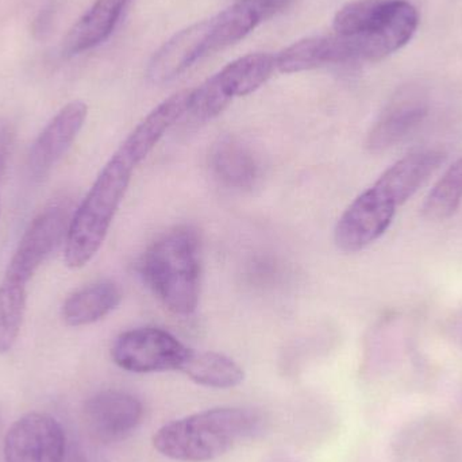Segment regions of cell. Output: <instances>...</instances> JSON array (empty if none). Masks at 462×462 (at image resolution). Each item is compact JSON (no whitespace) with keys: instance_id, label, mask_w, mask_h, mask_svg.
Returning <instances> with one entry per match:
<instances>
[{"instance_id":"obj_1","label":"cell","mask_w":462,"mask_h":462,"mask_svg":"<svg viewBox=\"0 0 462 462\" xmlns=\"http://www.w3.org/2000/svg\"><path fill=\"white\" fill-rule=\"evenodd\" d=\"M69 222L68 205L51 203L22 236L0 282V355L15 345L26 314L27 284L62 239L65 241Z\"/></svg>"},{"instance_id":"obj_2","label":"cell","mask_w":462,"mask_h":462,"mask_svg":"<svg viewBox=\"0 0 462 462\" xmlns=\"http://www.w3.org/2000/svg\"><path fill=\"white\" fill-rule=\"evenodd\" d=\"M261 418L241 407H217L162 426L153 436L160 455L181 462L216 460L252 437Z\"/></svg>"},{"instance_id":"obj_3","label":"cell","mask_w":462,"mask_h":462,"mask_svg":"<svg viewBox=\"0 0 462 462\" xmlns=\"http://www.w3.org/2000/svg\"><path fill=\"white\" fill-rule=\"evenodd\" d=\"M141 276L170 311L194 314L199 303L200 241L197 231L178 226L157 238L143 254Z\"/></svg>"},{"instance_id":"obj_4","label":"cell","mask_w":462,"mask_h":462,"mask_svg":"<svg viewBox=\"0 0 462 462\" xmlns=\"http://www.w3.org/2000/svg\"><path fill=\"white\" fill-rule=\"evenodd\" d=\"M135 167L129 154L118 148L100 171L68 226L64 258L69 268H83L99 252Z\"/></svg>"},{"instance_id":"obj_5","label":"cell","mask_w":462,"mask_h":462,"mask_svg":"<svg viewBox=\"0 0 462 462\" xmlns=\"http://www.w3.org/2000/svg\"><path fill=\"white\" fill-rule=\"evenodd\" d=\"M183 342L159 328H138L125 331L114 341L111 358L133 374L180 371L189 353Z\"/></svg>"},{"instance_id":"obj_6","label":"cell","mask_w":462,"mask_h":462,"mask_svg":"<svg viewBox=\"0 0 462 462\" xmlns=\"http://www.w3.org/2000/svg\"><path fill=\"white\" fill-rule=\"evenodd\" d=\"M398 206L377 187L364 191L337 222L334 239L345 253H357L390 229Z\"/></svg>"},{"instance_id":"obj_7","label":"cell","mask_w":462,"mask_h":462,"mask_svg":"<svg viewBox=\"0 0 462 462\" xmlns=\"http://www.w3.org/2000/svg\"><path fill=\"white\" fill-rule=\"evenodd\" d=\"M3 453L5 462H64L67 437L51 415L30 412L11 426Z\"/></svg>"},{"instance_id":"obj_8","label":"cell","mask_w":462,"mask_h":462,"mask_svg":"<svg viewBox=\"0 0 462 462\" xmlns=\"http://www.w3.org/2000/svg\"><path fill=\"white\" fill-rule=\"evenodd\" d=\"M143 417L140 399L121 390L95 393L84 404V425L100 444H116L132 436Z\"/></svg>"},{"instance_id":"obj_9","label":"cell","mask_w":462,"mask_h":462,"mask_svg":"<svg viewBox=\"0 0 462 462\" xmlns=\"http://www.w3.org/2000/svg\"><path fill=\"white\" fill-rule=\"evenodd\" d=\"M88 107L81 100L68 103L38 135L27 157L29 176L41 181L59 164L83 129Z\"/></svg>"},{"instance_id":"obj_10","label":"cell","mask_w":462,"mask_h":462,"mask_svg":"<svg viewBox=\"0 0 462 462\" xmlns=\"http://www.w3.org/2000/svg\"><path fill=\"white\" fill-rule=\"evenodd\" d=\"M418 24L420 15L411 3L388 0L387 8L371 32L349 38L355 45L358 62H376L395 53L411 41Z\"/></svg>"},{"instance_id":"obj_11","label":"cell","mask_w":462,"mask_h":462,"mask_svg":"<svg viewBox=\"0 0 462 462\" xmlns=\"http://www.w3.org/2000/svg\"><path fill=\"white\" fill-rule=\"evenodd\" d=\"M429 105L425 92L417 87L399 89L366 137V149L379 154L403 141L428 116Z\"/></svg>"},{"instance_id":"obj_12","label":"cell","mask_w":462,"mask_h":462,"mask_svg":"<svg viewBox=\"0 0 462 462\" xmlns=\"http://www.w3.org/2000/svg\"><path fill=\"white\" fill-rule=\"evenodd\" d=\"M210 19L198 22L170 38L149 62L146 76L153 84H165L178 78L208 54Z\"/></svg>"},{"instance_id":"obj_13","label":"cell","mask_w":462,"mask_h":462,"mask_svg":"<svg viewBox=\"0 0 462 462\" xmlns=\"http://www.w3.org/2000/svg\"><path fill=\"white\" fill-rule=\"evenodd\" d=\"M274 59L276 69L282 73H298L326 65L357 62L352 41L337 34L303 38L280 51Z\"/></svg>"},{"instance_id":"obj_14","label":"cell","mask_w":462,"mask_h":462,"mask_svg":"<svg viewBox=\"0 0 462 462\" xmlns=\"http://www.w3.org/2000/svg\"><path fill=\"white\" fill-rule=\"evenodd\" d=\"M447 160L445 152L425 149L407 154L388 168L374 184L396 206L406 203Z\"/></svg>"},{"instance_id":"obj_15","label":"cell","mask_w":462,"mask_h":462,"mask_svg":"<svg viewBox=\"0 0 462 462\" xmlns=\"http://www.w3.org/2000/svg\"><path fill=\"white\" fill-rule=\"evenodd\" d=\"M191 92L192 89H183L160 103L134 127L119 148L126 152L135 164L140 165L156 148L165 133L184 118L189 110Z\"/></svg>"},{"instance_id":"obj_16","label":"cell","mask_w":462,"mask_h":462,"mask_svg":"<svg viewBox=\"0 0 462 462\" xmlns=\"http://www.w3.org/2000/svg\"><path fill=\"white\" fill-rule=\"evenodd\" d=\"M458 448L453 429L429 420L402 434L396 455L401 462H456L460 455Z\"/></svg>"},{"instance_id":"obj_17","label":"cell","mask_w":462,"mask_h":462,"mask_svg":"<svg viewBox=\"0 0 462 462\" xmlns=\"http://www.w3.org/2000/svg\"><path fill=\"white\" fill-rule=\"evenodd\" d=\"M130 0H97L73 24L62 45L67 56L83 53L105 42L116 29Z\"/></svg>"},{"instance_id":"obj_18","label":"cell","mask_w":462,"mask_h":462,"mask_svg":"<svg viewBox=\"0 0 462 462\" xmlns=\"http://www.w3.org/2000/svg\"><path fill=\"white\" fill-rule=\"evenodd\" d=\"M211 170L224 186L250 189L260 179V162L254 152L236 138H224L211 152Z\"/></svg>"},{"instance_id":"obj_19","label":"cell","mask_w":462,"mask_h":462,"mask_svg":"<svg viewBox=\"0 0 462 462\" xmlns=\"http://www.w3.org/2000/svg\"><path fill=\"white\" fill-rule=\"evenodd\" d=\"M122 291L116 282H97L73 292L62 304V319L80 328L99 322L121 304Z\"/></svg>"},{"instance_id":"obj_20","label":"cell","mask_w":462,"mask_h":462,"mask_svg":"<svg viewBox=\"0 0 462 462\" xmlns=\"http://www.w3.org/2000/svg\"><path fill=\"white\" fill-rule=\"evenodd\" d=\"M179 372L197 384L217 390L236 387L245 379L244 369L233 358L206 350H189Z\"/></svg>"},{"instance_id":"obj_21","label":"cell","mask_w":462,"mask_h":462,"mask_svg":"<svg viewBox=\"0 0 462 462\" xmlns=\"http://www.w3.org/2000/svg\"><path fill=\"white\" fill-rule=\"evenodd\" d=\"M276 69V59L269 53H250L239 57L216 73L222 88L230 97H246L268 81Z\"/></svg>"},{"instance_id":"obj_22","label":"cell","mask_w":462,"mask_h":462,"mask_svg":"<svg viewBox=\"0 0 462 462\" xmlns=\"http://www.w3.org/2000/svg\"><path fill=\"white\" fill-rule=\"evenodd\" d=\"M260 13L250 0H239L210 19L208 54L241 41L261 23Z\"/></svg>"},{"instance_id":"obj_23","label":"cell","mask_w":462,"mask_h":462,"mask_svg":"<svg viewBox=\"0 0 462 462\" xmlns=\"http://www.w3.org/2000/svg\"><path fill=\"white\" fill-rule=\"evenodd\" d=\"M462 202V157L456 160L434 184L422 205V214L430 221H445L455 216Z\"/></svg>"},{"instance_id":"obj_24","label":"cell","mask_w":462,"mask_h":462,"mask_svg":"<svg viewBox=\"0 0 462 462\" xmlns=\"http://www.w3.org/2000/svg\"><path fill=\"white\" fill-rule=\"evenodd\" d=\"M387 5L388 0H356L347 3L334 16V34L345 38L366 34L376 26Z\"/></svg>"},{"instance_id":"obj_25","label":"cell","mask_w":462,"mask_h":462,"mask_svg":"<svg viewBox=\"0 0 462 462\" xmlns=\"http://www.w3.org/2000/svg\"><path fill=\"white\" fill-rule=\"evenodd\" d=\"M231 100L233 97L226 94L218 78L214 75L198 88L192 89L189 110L184 116H189L192 124H208L224 113Z\"/></svg>"},{"instance_id":"obj_26","label":"cell","mask_w":462,"mask_h":462,"mask_svg":"<svg viewBox=\"0 0 462 462\" xmlns=\"http://www.w3.org/2000/svg\"><path fill=\"white\" fill-rule=\"evenodd\" d=\"M15 141V129L10 122L0 119V176L7 167L8 159Z\"/></svg>"},{"instance_id":"obj_27","label":"cell","mask_w":462,"mask_h":462,"mask_svg":"<svg viewBox=\"0 0 462 462\" xmlns=\"http://www.w3.org/2000/svg\"><path fill=\"white\" fill-rule=\"evenodd\" d=\"M250 2L257 8L263 21H266L287 8L291 0H250Z\"/></svg>"},{"instance_id":"obj_28","label":"cell","mask_w":462,"mask_h":462,"mask_svg":"<svg viewBox=\"0 0 462 462\" xmlns=\"http://www.w3.org/2000/svg\"><path fill=\"white\" fill-rule=\"evenodd\" d=\"M51 19H53L51 8H46V11L41 13L40 18L35 21L34 32H37L40 37H42L45 32H48L49 26L51 24Z\"/></svg>"},{"instance_id":"obj_29","label":"cell","mask_w":462,"mask_h":462,"mask_svg":"<svg viewBox=\"0 0 462 462\" xmlns=\"http://www.w3.org/2000/svg\"><path fill=\"white\" fill-rule=\"evenodd\" d=\"M271 462H296L292 460L291 457H285V456H276V457L272 458Z\"/></svg>"},{"instance_id":"obj_30","label":"cell","mask_w":462,"mask_h":462,"mask_svg":"<svg viewBox=\"0 0 462 462\" xmlns=\"http://www.w3.org/2000/svg\"><path fill=\"white\" fill-rule=\"evenodd\" d=\"M68 462H86V460H84V458L81 457L80 455H75V453H73V455L70 456L69 460H68Z\"/></svg>"}]
</instances>
